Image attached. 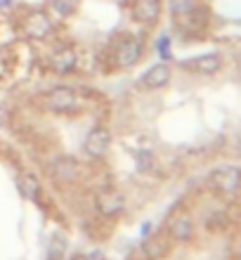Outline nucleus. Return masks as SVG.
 <instances>
[{
    "label": "nucleus",
    "instance_id": "a211bd4d",
    "mask_svg": "<svg viewBox=\"0 0 241 260\" xmlns=\"http://www.w3.org/2000/svg\"><path fill=\"white\" fill-rule=\"evenodd\" d=\"M239 147H241V142H239Z\"/></svg>",
    "mask_w": 241,
    "mask_h": 260
},
{
    "label": "nucleus",
    "instance_id": "dca6fc26",
    "mask_svg": "<svg viewBox=\"0 0 241 260\" xmlns=\"http://www.w3.org/2000/svg\"><path fill=\"white\" fill-rule=\"evenodd\" d=\"M50 7L59 17H71V14L76 12V0H50Z\"/></svg>",
    "mask_w": 241,
    "mask_h": 260
},
{
    "label": "nucleus",
    "instance_id": "423d86ee",
    "mask_svg": "<svg viewBox=\"0 0 241 260\" xmlns=\"http://www.w3.org/2000/svg\"><path fill=\"white\" fill-rule=\"evenodd\" d=\"M109 144H111V133L107 128H95L90 130L85 142H83V149L85 154L92 158H102L107 151H109Z\"/></svg>",
    "mask_w": 241,
    "mask_h": 260
},
{
    "label": "nucleus",
    "instance_id": "9d476101",
    "mask_svg": "<svg viewBox=\"0 0 241 260\" xmlns=\"http://www.w3.org/2000/svg\"><path fill=\"white\" fill-rule=\"evenodd\" d=\"M220 67H222V59L218 55H201V57H194V59L185 62V69L196 71V74H203V76L218 74Z\"/></svg>",
    "mask_w": 241,
    "mask_h": 260
},
{
    "label": "nucleus",
    "instance_id": "9b49d317",
    "mask_svg": "<svg viewBox=\"0 0 241 260\" xmlns=\"http://www.w3.org/2000/svg\"><path fill=\"white\" fill-rule=\"evenodd\" d=\"M97 208H99L102 215L114 218V215H118L125 208V199H123V194H118V192H107L97 199Z\"/></svg>",
    "mask_w": 241,
    "mask_h": 260
},
{
    "label": "nucleus",
    "instance_id": "20e7f679",
    "mask_svg": "<svg viewBox=\"0 0 241 260\" xmlns=\"http://www.w3.org/2000/svg\"><path fill=\"white\" fill-rule=\"evenodd\" d=\"M132 19L147 26H154L161 19L163 12V3L161 0H132Z\"/></svg>",
    "mask_w": 241,
    "mask_h": 260
},
{
    "label": "nucleus",
    "instance_id": "4468645a",
    "mask_svg": "<svg viewBox=\"0 0 241 260\" xmlns=\"http://www.w3.org/2000/svg\"><path fill=\"white\" fill-rule=\"evenodd\" d=\"M52 173L57 175V180H64V182H69V180L76 178L78 173V166L71 161V158H62V161H57L55 168H52Z\"/></svg>",
    "mask_w": 241,
    "mask_h": 260
},
{
    "label": "nucleus",
    "instance_id": "7ed1b4c3",
    "mask_svg": "<svg viewBox=\"0 0 241 260\" xmlns=\"http://www.w3.org/2000/svg\"><path fill=\"white\" fill-rule=\"evenodd\" d=\"M43 104L50 111H55V114H69V111L78 109V95H76V90L62 85V88H52L50 92H45Z\"/></svg>",
    "mask_w": 241,
    "mask_h": 260
},
{
    "label": "nucleus",
    "instance_id": "ddd939ff",
    "mask_svg": "<svg viewBox=\"0 0 241 260\" xmlns=\"http://www.w3.org/2000/svg\"><path fill=\"white\" fill-rule=\"evenodd\" d=\"M170 12L178 21L187 19L189 14L196 12V0H170Z\"/></svg>",
    "mask_w": 241,
    "mask_h": 260
},
{
    "label": "nucleus",
    "instance_id": "0eeeda50",
    "mask_svg": "<svg viewBox=\"0 0 241 260\" xmlns=\"http://www.w3.org/2000/svg\"><path fill=\"white\" fill-rule=\"evenodd\" d=\"M78 67V52L76 48H59L50 55V69L55 74H71Z\"/></svg>",
    "mask_w": 241,
    "mask_h": 260
},
{
    "label": "nucleus",
    "instance_id": "39448f33",
    "mask_svg": "<svg viewBox=\"0 0 241 260\" xmlns=\"http://www.w3.org/2000/svg\"><path fill=\"white\" fill-rule=\"evenodd\" d=\"M211 182H213L215 189H220V192H225V194H232V192H236L241 185V171L234 168V166H222V168L213 171Z\"/></svg>",
    "mask_w": 241,
    "mask_h": 260
},
{
    "label": "nucleus",
    "instance_id": "f03ea898",
    "mask_svg": "<svg viewBox=\"0 0 241 260\" xmlns=\"http://www.w3.org/2000/svg\"><path fill=\"white\" fill-rule=\"evenodd\" d=\"M145 55V43L135 38V36H128L116 45V52H114V64L118 69H132L135 64H140Z\"/></svg>",
    "mask_w": 241,
    "mask_h": 260
},
{
    "label": "nucleus",
    "instance_id": "f8f14e48",
    "mask_svg": "<svg viewBox=\"0 0 241 260\" xmlns=\"http://www.w3.org/2000/svg\"><path fill=\"white\" fill-rule=\"evenodd\" d=\"M142 253L152 260L163 258V255L168 253V239H165V237H159V234L147 237V239L142 241Z\"/></svg>",
    "mask_w": 241,
    "mask_h": 260
},
{
    "label": "nucleus",
    "instance_id": "6e6552de",
    "mask_svg": "<svg viewBox=\"0 0 241 260\" xmlns=\"http://www.w3.org/2000/svg\"><path fill=\"white\" fill-rule=\"evenodd\" d=\"M168 81H170V67H168V64H154V67L140 78V85L147 90H161L163 85H168Z\"/></svg>",
    "mask_w": 241,
    "mask_h": 260
},
{
    "label": "nucleus",
    "instance_id": "1a4fd4ad",
    "mask_svg": "<svg viewBox=\"0 0 241 260\" xmlns=\"http://www.w3.org/2000/svg\"><path fill=\"white\" fill-rule=\"evenodd\" d=\"M168 232H170V237L175 241H189L194 234V222L192 218L187 215V213H180V215H175V218L168 222Z\"/></svg>",
    "mask_w": 241,
    "mask_h": 260
},
{
    "label": "nucleus",
    "instance_id": "f257e3e1",
    "mask_svg": "<svg viewBox=\"0 0 241 260\" xmlns=\"http://www.w3.org/2000/svg\"><path fill=\"white\" fill-rule=\"evenodd\" d=\"M21 31H24V36L31 38V41H45V38L52 36L55 24H52V19L48 17V12L33 10V12L24 14V19H21Z\"/></svg>",
    "mask_w": 241,
    "mask_h": 260
},
{
    "label": "nucleus",
    "instance_id": "2eb2a0df",
    "mask_svg": "<svg viewBox=\"0 0 241 260\" xmlns=\"http://www.w3.org/2000/svg\"><path fill=\"white\" fill-rule=\"evenodd\" d=\"M19 192H21V197L24 199L33 201V199H38V194H41V185H38V180H36L33 175H21Z\"/></svg>",
    "mask_w": 241,
    "mask_h": 260
},
{
    "label": "nucleus",
    "instance_id": "f3484780",
    "mask_svg": "<svg viewBox=\"0 0 241 260\" xmlns=\"http://www.w3.org/2000/svg\"><path fill=\"white\" fill-rule=\"evenodd\" d=\"M137 168L140 171H147V168H152V164H154V156H152V151H140L137 154Z\"/></svg>",
    "mask_w": 241,
    "mask_h": 260
}]
</instances>
